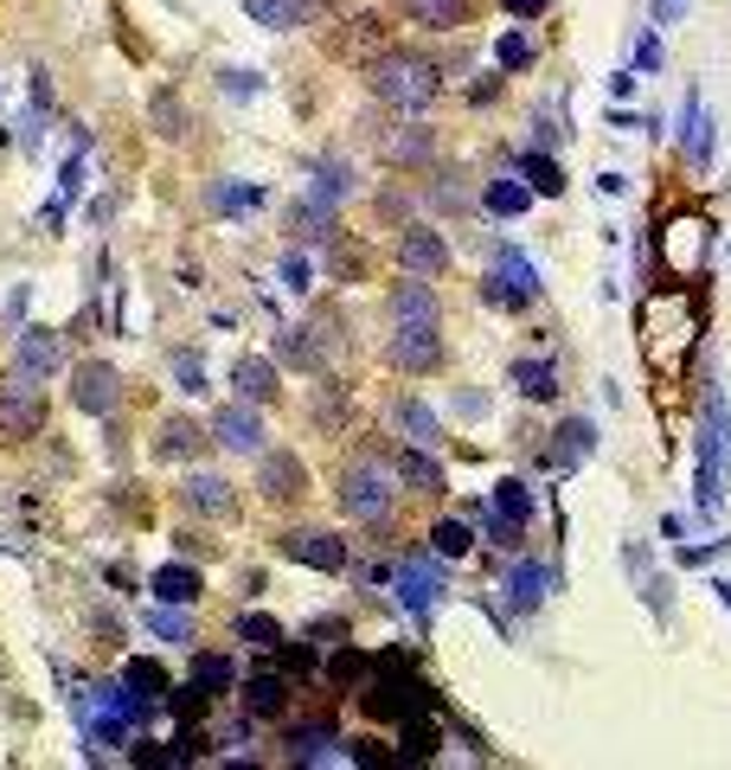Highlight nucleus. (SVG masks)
Masks as SVG:
<instances>
[{
  "instance_id": "ea45409f",
  "label": "nucleus",
  "mask_w": 731,
  "mask_h": 770,
  "mask_svg": "<svg viewBox=\"0 0 731 770\" xmlns=\"http://www.w3.org/2000/svg\"><path fill=\"white\" fill-rule=\"evenodd\" d=\"M404 751H411V758H430V751H437V726H430L424 713L404 719Z\"/></svg>"
},
{
  "instance_id": "c9c22d12",
  "label": "nucleus",
  "mask_w": 731,
  "mask_h": 770,
  "mask_svg": "<svg viewBox=\"0 0 731 770\" xmlns=\"http://www.w3.org/2000/svg\"><path fill=\"white\" fill-rule=\"evenodd\" d=\"M430 552H437V558H462V552H469V527H462V520H437V527H430Z\"/></svg>"
},
{
  "instance_id": "5701e85b",
  "label": "nucleus",
  "mask_w": 731,
  "mask_h": 770,
  "mask_svg": "<svg viewBox=\"0 0 731 770\" xmlns=\"http://www.w3.org/2000/svg\"><path fill=\"white\" fill-rule=\"evenodd\" d=\"M379 154L399 161V167H411V161H430L437 142H430V129H385V135H379Z\"/></svg>"
},
{
  "instance_id": "2eb2a0df",
  "label": "nucleus",
  "mask_w": 731,
  "mask_h": 770,
  "mask_svg": "<svg viewBox=\"0 0 731 770\" xmlns=\"http://www.w3.org/2000/svg\"><path fill=\"white\" fill-rule=\"evenodd\" d=\"M212 437H219L231 456H257V449H263V424H257L251 399H244V404H225L219 417H212Z\"/></svg>"
},
{
  "instance_id": "7ed1b4c3",
  "label": "nucleus",
  "mask_w": 731,
  "mask_h": 770,
  "mask_svg": "<svg viewBox=\"0 0 731 770\" xmlns=\"http://www.w3.org/2000/svg\"><path fill=\"white\" fill-rule=\"evenodd\" d=\"M443 90V72L424 52H379L372 58V97L392 110H430Z\"/></svg>"
},
{
  "instance_id": "9b49d317",
  "label": "nucleus",
  "mask_w": 731,
  "mask_h": 770,
  "mask_svg": "<svg viewBox=\"0 0 731 770\" xmlns=\"http://www.w3.org/2000/svg\"><path fill=\"white\" fill-rule=\"evenodd\" d=\"M392 367L437 372L443 367V322H392Z\"/></svg>"
},
{
  "instance_id": "f8f14e48",
  "label": "nucleus",
  "mask_w": 731,
  "mask_h": 770,
  "mask_svg": "<svg viewBox=\"0 0 731 770\" xmlns=\"http://www.w3.org/2000/svg\"><path fill=\"white\" fill-rule=\"evenodd\" d=\"M116 399H122V372H116V367H103V360H84V367L72 372V404H77V411L103 417V411H116Z\"/></svg>"
},
{
  "instance_id": "4c0bfd02",
  "label": "nucleus",
  "mask_w": 731,
  "mask_h": 770,
  "mask_svg": "<svg viewBox=\"0 0 731 770\" xmlns=\"http://www.w3.org/2000/svg\"><path fill=\"white\" fill-rule=\"evenodd\" d=\"M501 219H513V213H526V186H513V181H488V193H481Z\"/></svg>"
},
{
  "instance_id": "4be33fe9",
  "label": "nucleus",
  "mask_w": 731,
  "mask_h": 770,
  "mask_svg": "<svg viewBox=\"0 0 731 770\" xmlns=\"http://www.w3.org/2000/svg\"><path fill=\"white\" fill-rule=\"evenodd\" d=\"M199 443H206V431H199L193 417H167L161 437H154V456H161V463H181V456H199Z\"/></svg>"
},
{
  "instance_id": "bb28decb",
  "label": "nucleus",
  "mask_w": 731,
  "mask_h": 770,
  "mask_svg": "<svg viewBox=\"0 0 731 770\" xmlns=\"http://www.w3.org/2000/svg\"><path fill=\"white\" fill-rule=\"evenodd\" d=\"M283 706H290V687H283L276 674H257L251 687H244V713H251V719H276Z\"/></svg>"
},
{
  "instance_id": "58836bf2",
  "label": "nucleus",
  "mask_w": 731,
  "mask_h": 770,
  "mask_svg": "<svg viewBox=\"0 0 731 770\" xmlns=\"http://www.w3.org/2000/svg\"><path fill=\"white\" fill-rule=\"evenodd\" d=\"M520 167H526V181H533V193H565V174H558V167H552L546 154H526V161H520Z\"/></svg>"
},
{
  "instance_id": "a211bd4d",
  "label": "nucleus",
  "mask_w": 731,
  "mask_h": 770,
  "mask_svg": "<svg viewBox=\"0 0 731 770\" xmlns=\"http://www.w3.org/2000/svg\"><path fill=\"white\" fill-rule=\"evenodd\" d=\"M334 758H340L334 726H295L290 733V764H334Z\"/></svg>"
},
{
  "instance_id": "f257e3e1",
  "label": "nucleus",
  "mask_w": 731,
  "mask_h": 770,
  "mask_svg": "<svg viewBox=\"0 0 731 770\" xmlns=\"http://www.w3.org/2000/svg\"><path fill=\"white\" fill-rule=\"evenodd\" d=\"M642 360H648V372H655L661 386H680L687 379V360H694L699 347V302L680 283L674 290H661L642 302Z\"/></svg>"
},
{
  "instance_id": "b1692460",
  "label": "nucleus",
  "mask_w": 731,
  "mask_h": 770,
  "mask_svg": "<svg viewBox=\"0 0 731 770\" xmlns=\"http://www.w3.org/2000/svg\"><path fill=\"white\" fill-rule=\"evenodd\" d=\"M392 424H399V431L417 443V449H437V443H443V424H437V417H430V411H424L417 399H399V404H392Z\"/></svg>"
},
{
  "instance_id": "ddd939ff",
  "label": "nucleus",
  "mask_w": 731,
  "mask_h": 770,
  "mask_svg": "<svg viewBox=\"0 0 731 770\" xmlns=\"http://www.w3.org/2000/svg\"><path fill=\"white\" fill-rule=\"evenodd\" d=\"M257 488H263L270 501H302V495H308V469H302V456H290V449H263Z\"/></svg>"
},
{
  "instance_id": "39448f33",
  "label": "nucleus",
  "mask_w": 731,
  "mask_h": 770,
  "mask_svg": "<svg viewBox=\"0 0 731 770\" xmlns=\"http://www.w3.org/2000/svg\"><path fill=\"white\" fill-rule=\"evenodd\" d=\"M430 706V687L404 674V655H379V668L360 681V713L366 719H411Z\"/></svg>"
},
{
  "instance_id": "412c9836",
  "label": "nucleus",
  "mask_w": 731,
  "mask_h": 770,
  "mask_svg": "<svg viewBox=\"0 0 731 770\" xmlns=\"http://www.w3.org/2000/svg\"><path fill=\"white\" fill-rule=\"evenodd\" d=\"M321 7H328V0H251V13L263 20V26H276V33H290V26H308Z\"/></svg>"
},
{
  "instance_id": "37998d69",
  "label": "nucleus",
  "mask_w": 731,
  "mask_h": 770,
  "mask_svg": "<svg viewBox=\"0 0 731 770\" xmlns=\"http://www.w3.org/2000/svg\"><path fill=\"white\" fill-rule=\"evenodd\" d=\"M148 623H154V636H167V642H193V617H181V610H154Z\"/></svg>"
},
{
  "instance_id": "e433bc0d",
  "label": "nucleus",
  "mask_w": 731,
  "mask_h": 770,
  "mask_svg": "<svg viewBox=\"0 0 731 770\" xmlns=\"http://www.w3.org/2000/svg\"><path fill=\"white\" fill-rule=\"evenodd\" d=\"M238 636H244L251 649H283V623H276V617H263V610H251V617L238 623Z\"/></svg>"
},
{
  "instance_id": "7c9ffc66",
  "label": "nucleus",
  "mask_w": 731,
  "mask_h": 770,
  "mask_svg": "<svg viewBox=\"0 0 731 770\" xmlns=\"http://www.w3.org/2000/svg\"><path fill=\"white\" fill-rule=\"evenodd\" d=\"M399 476L411 481L417 495H443V469L430 463V456H424V449H417V443H411V449L399 456Z\"/></svg>"
},
{
  "instance_id": "f3484780",
  "label": "nucleus",
  "mask_w": 731,
  "mask_h": 770,
  "mask_svg": "<svg viewBox=\"0 0 731 770\" xmlns=\"http://www.w3.org/2000/svg\"><path fill=\"white\" fill-rule=\"evenodd\" d=\"M186 508L206 513V520H231L238 513V488L225 476H186Z\"/></svg>"
},
{
  "instance_id": "79ce46f5",
  "label": "nucleus",
  "mask_w": 731,
  "mask_h": 770,
  "mask_svg": "<svg viewBox=\"0 0 731 770\" xmlns=\"http://www.w3.org/2000/svg\"><path fill=\"white\" fill-rule=\"evenodd\" d=\"M494 58H501V72H526V65H533V45H526L520 33H508L501 45H494Z\"/></svg>"
},
{
  "instance_id": "dca6fc26",
  "label": "nucleus",
  "mask_w": 731,
  "mask_h": 770,
  "mask_svg": "<svg viewBox=\"0 0 731 770\" xmlns=\"http://www.w3.org/2000/svg\"><path fill=\"white\" fill-rule=\"evenodd\" d=\"M392 585H399V597H404V610H430V597L443 590V578H437V565L430 558H404V565H392Z\"/></svg>"
},
{
  "instance_id": "423d86ee",
  "label": "nucleus",
  "mask_w": 731,
  "mask_h": 770,
  "mask_svg": "<svg viewBox=\"0 0 731 770\" xmlns=\"http://www.w3.org/2000/svg\"><path fill=\"white\" fill-rule=\"evenodd\" d=\"M725 437H731V417H725V392H706V424H699V469H694V495L699 513H719L725 501Z\"/></svg>"
},
{
  "instance_id": "c03bdc74",
  "label": "nucleus",
  "mask_w": 731,
  "mask_h": 770,
  "mask_svg": "<svg viewBox=\"0 0 731 770\" xmlns=\"http://www.w3.org/2000/svg\"><path fill=\"white\" fill-rule=\"evenodd\" d=\"M154 122H161V135H186L181 104H174V97H154Z\"/></svg>"
},
{
  "instance_id": "473e14b6",
  "label": "nucleus",
  "mask_w": 731,
  "mask_h": 770,
  "mask_svg": "<svg viewBox=\"0 0 731 770\" xmlns=\"http://www.w3.org/2000/svg\"><path fill=\"white\" fill-rule=\"evenodd\" d=\"M231 681H238V674H231V661H225V655H199V661H193V687H199L206 699H219Z\"/></svg>"
},
{
  "instance_id": "a18cd8bd",
  "label": "nucleus",
  "mask_w": 731,
  "mask_h": 770,
  "mask_svg": "<svg viewBox=\"0 0 731 770\" xmlns=\"http://www.w3.org/2000/svg\"><path fill=\"white\" fill-rule=\"evenodd\" d=\"M347 758H353V764H385L392 751H385L379 738H353V751H347Z\"/></svg>"
},
{
  "instance_id": "49530a36",
  "label": "nucleus",
  "mask_w": 731,
  "mask_h": 770,
  "mask_svg": "<svg viewBox=\"0 0 731 770\" xmlns=\"http://www.w3.org/2000/svg\"><path fill=\"white\" fill-rule=\"evenodd\" d=\"M501 7H508V13H520V20H539L552 0H501Z\"/></svg>"
},
{
  "instance_id": "a878e982",
  "label": "nucleus",
  "mask_w": 731,
  "mask_h": 770,
  "mask_svg": "<svg viewBox=\"0 0 731 770\" xmlns=\"http://www.w3.org/2000/svg\"><path fill=\"white\" fill-rule=\"evenodd\" d=\"M231 386H238V399L270 404L276 399V367H270V360H238V367H231Z\"/></svg>"
},
{
  "instance_id": "a19ab883",
  "label": "nucleus",
  "mask_w": 731,
  "mask_h": 770,
  "mask_svg": "<svg viewBox=\"0 0 731 770\" xmlns=\"http://www.w3.org/2000/svg\"><path fill=\"white\" fill-rule=\"evenodd\" d=\"M590 449V424H578V417H571V424H565V431H558V456H552V463H558V469H565V463H578V456H585Z\"/></svg>"
},
{
  "instance_id": "f704fd0d",
  "label": "nucleus",
  "mask_w": 731,
  "mask_h": 770,
  "mask_svg": "<svg viewBox=\"0 0 731 770\" xmlns=\"http://www.w3.org/2000/svg\"><path fill=\"white\" fill-rule=\"evenodd\" d=\"M347 193H353L347 161H321V167H315V199H321V206H334V199H347Z\"/></svg>"
},
{
  "instance_id": "1a4fd4ad",
  "label": "nucleus",
  "mask_w": 731,
  "mask_h": 770,
  "mask_svg": "<svg viewBox=\"0 0 731 770\" xmlns=\"http://www.w3.org/2000/svg\"><path fill=\"white\" fill-rule=\"evenodd\" d=\"M488 540L494 546H520V533H526V520H533V495H526V481H494V495H488Z\"/></svg>"
},
{
  "instance_id": "6ab92c4d",
  "label": "nucleus",
  "mask_w": 731,
  "mask_h": 770,
  "mask_svg": "<svg viewBox=\"0 0 731 770\" xmlns=\"http://www.w3.org/2000/svg\"><path fill=\"white\" fill-rule=\"evenodd\" d=\"M392 322H443V302L430 283H399L392 290Z\"/></svg>"
},
{
  "instance_id": "72a5a7b5",
  "label": "nucleus",
  "mask_w": 731,
  "mask_h": 770,
  "mask_svg": "<svg viewBox=\"0 0 731 770\" xmlns=\"http://www.w3.org/2000/svg\"><path fill=\"white\" fill-rule=\"evenodd\" d=\"M366 674H372V661H366L360 649H340V655L328 661V681H334V687H347V694H360Z\"/></svg>"
},
{
  "instance_id": "aec40b11",
  "label": "nucleus",
  "mask_w": 731,
  "mask_h": 770,
  "mask_svg": "<svg viewBox=\"0 0 731 770\" xmlns=\"http://www.w3.org/2000/svg\"><path fill=\"white\" fill-rule=\"evenodd\" d=\"M404 13L417 26H430V33H449V26H462L476 13V0H404Z\"/></svg>"
},
{
  "instance_id": "f03ea898",
  "label": "nucleus",
  "mask_w": 731,
  "mask_h": 770,
  "mask_svg": "<svg viewBox=\"0 0 731 770\" xmlns=\"http://www.w3.org/2000/svg\"><path fill=\"white\" fill-rule=\"evenodd\" d=\"M392 488H399V463H385V456H353L340 476H334V501L347 520H360V527H385L392 520Z\"/></svg>"
},
{
  "instance_id": "20e7f679",
  "label": "nucleus",
  "mask_w": 731,
  "mask_h": 770,
  "mask_svg": "<svg viewBox=\"0 0 731 770\" xmlns=\"http://www.w3.org/2000/svg\"><path fill=\"white\" fill-rule=\"evenodd\" d=\"M706 251H712V219L706 213H667L655 238V263L667 283H694L706 270Z\"/></svg>"
},
{
  "instance_id": "cd10ccee",
  "label": "nucleus",
  "mask_w": 731,
  "mask_h": 770,
  "mask_svg": "<svg viewBox=\"0 0 731 770\" xmlns=\"http://www.w3.org/2000/svg\"><path fill=\"white\" fill-rule=\"evenodd\" d=\"M199 572H193V565H161V572H154V597H161V604H193V597H199Z\"/></svg>"
},
{
  "instance_id": "de8ad7c7",
  "label": "nucleus",
  "mask_w": 731,
  "mask_h": 770,
  "mask_svg": "<svg viewBox=\"0 0 731 770\" xmlns=\"http://www.w3.org/2000/svg\"><path fill=\"white\" fill-rule=\"evenodd\" d=\"M219 206H225V213H238V206H257V193H251V186H238V193L225 186V193H219Z\"/></svg>"
},
{
  "instance_id": "2f4dec72",
  "label": "nucleus",
  "mask_w": 731,
  "mask_h": 770,
  "mask_svg": "<svg viewBox=\"0 0 731 770\" xmlns=\"http://www.w3.org/2000/svg\"><path fill=\"white\" fill-rule=\"evenodd\" d=\"M122 681H129L142 699H167V694H174V681H167V668H161V661H129V668H122Z\"/></svg>"
},
{
  "instance_id": "4468645a",
  "label": "nucleus",
  "mask_w": 731,
  "mask_h": 770,
  "mask_svg": "<svg viewBox=\"0 0 731 770\" xmlns=\"http://www.w3.org/2000/svg\"><path fill=\"white\" fill-rule=\"evenodd\" d=\"M399 263L411 270V276H443V270H449V245H443V231L411 225V231L399 238Z\"/></svg>"
},
{
  "instance_id": "c756f323",
  "label": "nucleus",
  "mask_w": 731,
  "mask_h": 770,
  "mask_svg": "<svg viewBox=\"0 0 731 770\" xmlns=\"http://www.w3.org/2000/svg\"><path fill=\"white\" fill-rule=\"evenodd\" d=\"M546 590H552L546 565H513V572H508V597L520 604V610H533V604H539Z\"/></svg>"
},
{
  "instance_id": "393cba45",
  "label": "nucleus",
  "mask_w": 731,
  "mask_h": 770,
  "mask_svg": "<svg viewBox=\"0 0 731 770\" xmlns=\"http://www.w3.org/2000/svg\"><path fill=\"white\" fill-rule=\"evenodd\" d=\"M20 372H33V379H52V372H58V340L45 328L20 334Z\"/></svg>"
},
{
  "instance_id": "9d476101",
  "label": "nucleus",
  "mask_w": 731,
  "mask_h": 770,
  "mask_svg": "<svg viewBox=\"0 0 731 770\" xmlns=\"http://www.w3.org/2000/svg\"><path fill=\"white\" fill-rule=\"evenodd\" d=\"M276 552L295 558V565H315V572H340L347 565V540L328 533V527H283L276 533Z\"/></svg>"
},
{
  "instance_id": "8fccbe9b",
  "label": "nucleus",
  "mask_w": 731,
  "mask_h": 770,
  "mask_svg": "<svg viewBox=\"0 0 731 770\" xmlns=\"http://www.w3.org/2000/svg\"><path fill=\"white\" fill-rule=\"evenodd\" d=\"M181 379H186V392H199V360L193 354H181Z\"/></svg>"
},
{
  "instance_id": "6e6552de",
  "label": "nucleus",
  "mask_w": 731,
  "mask_h": 770,
  "mask_svg": "<svg viewBox=\"0 0 731 770\" xmlns=\"http://www.w3.org/2000/svg\"><path fill=\"white\" fill-rule=\"evenodd\" d=\"M39 424H45V399H39V379H33V372H13V379L0 386V437L20 443V437H33Z\"/></svg>"
},
{
  "instance_id": "c85d7f7f",
  "label": "nucleus",
  "mask_w": 731,
  "mask_h": 770,
  "mask_svg": "<svg viewBox=\"0 0 731 770\" xmlns=\"http://www.w3.org/2000/svg\"><path fill=\"white\" fill-rule=\"evenodd\" d=\"M513 386H520V399H558V372L546 367V360H520V367H513Z\"/></svg>"
},
{
  "instance_id": "09e8293b",
  "label": "nucleus",
  "mask_w": 731,
  "mask_h": 770,
  "mask_svg": "<svg viewBox=\"0 0 731 770\" xmlns=\"http://www.w3.org/2000/svg\"><path fill=\"white\" fill-rule=\"evenodd\" d=\"M687 13V0H655V26H674Z\"/></svg>"
},
{
  "instance_id": "0eeeda50",
  "label": "nucleus",
  "mask_w": 731,
  "mask_h": 770,
  "mask_svg": "<svg viewBox=\"0 0 731 770\" xmlns=\"http://www.w3.org/2000/svg\"><path fill=\"white\" fill-rule=\"evenodd\" d=\"M533 295H539V270H533L520 251H508V245H501V251H494V263H488L481 302H488V308H526Z\"/></svg>"
}]
</instances>
